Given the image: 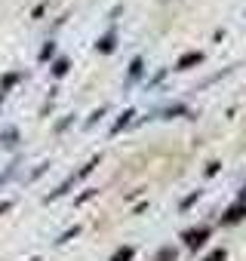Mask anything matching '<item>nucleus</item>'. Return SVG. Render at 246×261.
Returning a JSON list of instances; mask_svg holds the SVG:
<instances>
[{
  "mask_svg": "<svg viewBox=\"0 0 246 261\" xmlns=\"http://www.w3.org/2000/svg\"><path fill=\"white\" fill-rule=\"evenodd\" d=\"M206 261H225V252H222V249H215V252H212Z\"/></svg>",
  "mask_w": 246,
  "mask_h": 261,
  "instance_id": "5",
  "label": "nucleus"
},
{
  "mask_svg": "<svg viewBox=\"0 0 246 261\" xmlns=\"http://www.w3.org/2000/svg\"><path fill=\"white\" fill-rule=\"evenodd\" d=\"M206 237H209V227H194L185 233V243H188V249H200Z\"/></svg>",
  "mask_w": 246,
  "mask_h": 261,
  "instance_id": "1",
  "label": "nucleus"
},
{
  "mask_svg": "<svg viewBox=\"0 0 246 261\" xmlns=\"http://www.w3.org/2000/svg\"><path fill=\"white\" fill-rule=\"evenodd\" d=\"M197 62H203V56H200V53H191V56L179 59V68H188V65H197Z\"/></svg>",
  "mask_w": 246,
  "mask_h": 261,
  "instance_id": "4",
  "label": "nucleus"
},
{
  "mask_svg": "<svg viewBox=\"0 0 246 261\" xmlns=\"http://www.w3.org/2000/svg\"><path fill=\"white\" fill-rule=\"evenodd\" d=\"M111 261H133V249H130V246H120V249L111 255Z\"/></svg>",
  "mask_w": 246,
  "mask_h": 261,
  "instance_id": "3",
  "label": "nucleus"
},
{
  "mask_svg": "<svg viewBox=\"0 0 246 261\" xmlns=\"http://www.w3.org/2000/svg\"><path fill=\"white\" fill-rule=\"evenodd\" d=\"M157 261H173V249H166V252H160V258Z\"/></svg>",
  "mask_w": 246,
  "mask_h": 261,
  "instance_id": "6",
  "label": "nucleus"
},
{
  "mask_svg": "<svg viewBox=\"0 0 246 261\" xmlns=\"http://www.w3.org/2000/svg\"><path fill=\"white\" fill-rule=\"evenodd\" d=\"M243 215H246V206H243V203H240V206H231V209L225 212V224H234V221H240Z\"/></svg>",
  "mask_w": 246,
  "mask_h": 261,
  "instance_id": "2",
  "label": "nucleus"
}]
</instances>
